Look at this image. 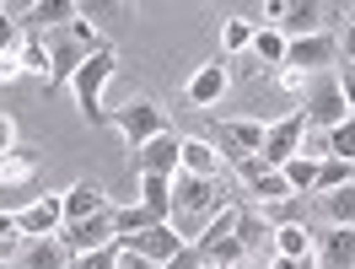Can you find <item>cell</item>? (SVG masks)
<instances>
[{
    "label": "cell",
    "mask_w": 355,
    "mask_h": 269,
    "mask_svg": "<svg viewBox=\"0 0 355 269\" xmlns=\"http://www.w3.org/2000/svg\"><path fill=\"white\" fill-rule=\"evenodd\" d=\"M226 205H232V189L221 178H194V173H178L173 178V232L183 243H200V232L210 216H221Z\"/></svg>",
    "instance_id": "6da1fadb"
},
{
    "label": "cell",
    "mask_w": 355,
    "mask_h": 269,
    "mask_svg": "<svg viewBox=\"0 0 355 269\" xmlns=\"http://www.w3.org/2000/svg\"><path fill=\"white\" fill-rule=\"evenodd\" d=\"M119 76V54L113 49H97L92 60H81V70L70 76V97H76V113L87 124H108V108H103V92Z\"/></svg>",
    "instance_id": "7a4b0ae2"
},
{
    "label": "cell",
    "mask_w": 355,
    "mask_h": 269,
    "mask_svg": "<svg viewBox=\"0 0 355 269\" xmlns=\"http://www.w3.org/2000/svg\"><path fill=\"white\" fill-rule=\"evenodd\" d=\"M108 124L124 134V146H135V151H140V146H151L156 134L173 130V124H167V113H162V103H151L146 92H135L130 103H119V108L108 113Z\"/></svg>",
    "instance_id": "3957f363"
},
{
    "label": "cell",
    "mask_w": 355,
    "mask_h": 269,
    "mask_svg": "<svg viewBox=\"0 0 355 269\" xmlns=\"http://www.w3.org/2000/svg\"><path fill=\"white\" fill-rule=\"evenodd\" d=\"M302 124L307 130H318V134H329L334 124H345L350 119V103H345V92H339V76H312V87H307V97H302Z\"/></svg>",
    "instance_id": "277c9868"
},
{
    "label": "cell",
    "mask_w": 355,
    "mask_h": 269,
    "mask_svg": "<svg viewBox=\"0 0 355 269\" xmlns=\"http://www.w3.org/2000/svg\"><path fill=\"white\" fill-rule=\"evenodd\" d=\"M216 151H221V162H248L264 151V119H221L216 124Z\"/></svg>",
    "instance_id": "5b68a950"
},
{
    "label": "cell",
    "mask_w": 355,
    "mask_h": 269,
    "mask_svg": "<svg viewBox=\"0 0 355 269\" xmlns=\"http://www.w3.org/2000/svg\"><path fill=\"white\" fill-rule=\"evenodd\" d=\"M334 22H345L339 6H323V0H286L280 33H286V38H318V33H329Z\"/></svg>",
    "instance_id": "8992f818"
},
{
    "label": "cell",
    "mask_w": 355,
    "mask_h": 269,
    "mask_svg": "<svg viewBox=\"0 0 355 269\" xmlns=\"http://www.w3.org/2000/svg\"><path fill=\"white\" fill-rule=\"evenodd\" d=\"M286 65L302 70V76H329V70L339 65L334 33H318V38H286Z\"/></svg>",
    "instance_id": "52a82bcc"
},
{
    "label": "cell",
    "mask_w": 355,
    "mask_h": 269,
    "mask_svg": "<svg viewBox=\"0 0 355 269\" xmlns=\"http://www.w3.org/2000/svg\"><path fill=\"white\" fill-rule=\"evenodd\" d=\"M60 243L81 259V253H97V248H119V226H113V210L103 216H87V221H65L60 226Z\"/></svg>",
    "instance_id": "ba28073f"
},
{
    "label": "cell",
    "mask_w": 355,
    "mask_h": 269,
    "mask_svg": "<svg viewBox=\"0 0 355 269\" xmlns=\"http://www.w3.org/2000/svg\"><path fill=\"white\" fill-rule=\"evenodd\" d=\"M226 92H232V65H226V54H221V60H205V65L189 76L183 103H189V108H216Z\"/></svg>",
    "instance_id": "9c48e42d"
},
{
    "label": "cell",
    "mask_w": 355,
    "mask_h": 269,
    "mask_svg": "<svg viewBox=\"0 0 355 269\" xmlns=\"http://www.w3.org/2000/svg\"><path fill=\"white\" fill-rule=\"evenodd\" d=\"M237 178L248 183V194H253L259 205H286V200H296V194H291V183H286V173H280V167H264V157L237 162Z\"/></svg>",
    "instance_id": "30bf717a"
},
{
    "label": "cell",
    "mask_w": 355,
    "mask_h": 269,
    "mask_svg": "<svg viewBox=\"0 0 355 269\" xmlns=\"http://www.w3.org/2000/svg\"><path fill=\"white\" fill-rule=\"evenodd\" d=\"M302 134H307V124H302V113H286V119H275V124H264V167H286L296 151H302Z\"/></svg>",
    "instance_id": "8fae6325"
},
{
    "label": "cell",
    "mask_w": 355,
    "mask_h": 269,
    "mask_svg": "<svg viewBox=\"0 0 355 269\" xmlns=\"http://www.w3.org/2000/svg\"><path fill=\"white\" fill-rule=\"evenodd\" d=\"M221 151L210 134H178V173H194V178H221Z\"/></svg>",
    "instance_id": "7c38bea8"
},
{
    "label": "cell",
    "mask_w": 355,
    "mask_h": 269,
    "mask_svg": "<svg viewBox=\"0 0 355 269\" xmlns=\"http://www.w3.org/2000/svg\"><path fill=\"white\" fill-rule=\"evenodd\" d=\"M44 38H49V92H54V87H70V76H76L81 60H92V54L70 38L65 27H60V33H44Z\"/></svg>",
    "instance_id": "4fadbf2b"
},
{
    "label": "cell",
    "mask_w": 355,
    "mask_h": 269,
    "mask_svg": "<svg viewBox=\"0 0 355 269\" xmlns=\"http://www.w3.org/2000/svg\"><path fill=\"white\" fill-rule=\"evenodd\" d=\"M135 178H178V130L156 134L151 146L135 151Z\"/></svg>",
    "instance_id": "5bb4252c"
},
{
    "label": "cell",
    "mask_w": 355,
    "mask_h": 269,
    "mask_svg": "<svg viewBox=\"0 0 355 269\" xmlns=\"http://www.w3.org/2000/svg\"><path fill=\"white\" fill-rule=\"evenodd\" d=\"M60 226H65V194H44V200H33L17 216L22 237H60Z\"/></svg>",
    "instance_id": "9a60e30c"
},
{
    "label": "cell",
    "mask_w": 355,
    "mask_h": 269,
    "mask_svg": "<svg viewBox=\"0 0 355 269\" xmlns=\"http://www.w3.org/2000/svg\"><path fill=\"white\" fill-rule=\"evenodd\" d=\"M11 264H17V269H70V264H76V253H70L60 237H22V248H17Z\"/></svg>",
    "instance_id": "2e32d148"
},
{
    "label": "cell",
    "mask_w": 355,
    "mask_h": 269,
    "mask_svg": "<svg viewBox=\"0 0 355 269\" xmlns=\"http://www.w3.org/2000/svg\"><path fill=\"white\" fill-rule=\"evenodd\" d=\"M103 210H113V205H108V189L97 178H81L65 189V221H87V216H103Z\"/></svg>",
    "instance_id": "e0dca14e"
},
{
    "label": "cell",
    "mask_w": 355,
    "mask_h": 269,
    "mask_svg": "<svg viewBox=\"0 0 355 269\" xmlns=\"http://www.w3.org/2000/svg\"><path fill=\"white\" fill-rule=\"evenodd\" d=\"M318 269H355V226H334L323 232V243L312 248Z\"/></svg>",
    "instance_id": "ac0fdd59"
},
{
    "label": "cell",
    "mask_w": 355,
    "mask_h": 269,
    "mask_svg": "<svg viewBox=\"0 0 355 269\" xmlns=\"http://www.w3.org/2000/svg\"><path fill=\"white\" fill-rule=\"evenodd\" d=\"M124 248H135L140 259H151V264L162 269V264H167V259H173V253H178V248H189V243L178 237L173 226H151V232H140V237H130V243H124Z\"/></svg>",
    "instance_id": "d6986e66"
},
{
    "label": "cell",
    "mask_w": 355,
    "mask_h": 269,
    "mask_svg": "<svg viewBox=\"0 0 355 269\" xmlns=\"http://www.w3.org/2000/svg\"><path fill=\"white\" fill-rule=\"evenodd\" d=\"M38 151L33 146H17V151H6L0 157V189H22V183H38Z\"/></svg>",
    "instance_id": "ffe728a7"
},
{
    "label": "cell",
    "mask_w": 355,
    "mask_h": 269,
    "mask_svg": "<svg viewBox=\"0 0 355 269\" xmlns=\"http://www.w3.org/2000/svg\"><path fill=\"white\" fill-rule=\"evenodd\" d=\"M81 17V6L76 0H38V6H27V22L38 27V33H60Z\"/></svg>",
    "instance_id": "44dd1931"
},
{
    "label": "cell",
    "mask_w": 355,
    "mask_h": 269,
    "mask_svg": "<svg viewBox=\"0 0 355 269\" xmlns=\"http://www.w3.org/2000/svg\"><path fill=\"white\" fill-rule=\"evenodd\" d=\"M237 243H243V253H275V226L259 216V210H243L237 216Z\"/></svg>",
    "instance_id": "7402d4cb"
},
{
    "label": "cell",
    "mask_w": 355,
    "mask_h": 269,
    "mask_svg": "<svg viewBox=\"0 0 355 269\" xmlns=\"http://www.w3.org/2000/svg\"><path fill=\"white\" fill-rule=\"evenodd\" d=\"M275 259H312V237L302 221H280L275 226Z\"/></svg>",
    "instance_id": "603a6c76"
},
{
    "label": "cell",
    "mask_w": 355,
    "mask_h": 269,
    "mask_svg": "<svg viewBox=\"0 0 355 269\" xmlns=\"http://www.w3.org/2000/svg\"><path fill=\"white\" fill-rule=\"evenodd\" d=\"M17 60H22V70L33 76V81H44V87H49V38H44V33H27L22 44H17Z\"/></svg>",
    "instance_id": "cb8c5ba5"
},
{
    "label": "cell",
    "mask_w": 355,
    "mask_h": 269,
    "mask_svg": "<svg viewBox=\"0 0 355 269\" xmlns=\"http://www.w3.org/2000/svg\"><path fill=\"white\" fill-rule=\"evenodd\" d=\"M140 205L156 221H173V178H140Z\"/></svg>",
    "instance_id": "d4e9b609"
},
{
    "label": "cell",
    "mask_w": 355,
    "mask_h": 269,
    "mask_svg": "<svg viewBox=\"0 0 355 269\" xmlns=\"http://www.w3.org/2000/svg\"><path fill=\"white\" fill-rule=\"evenodd\" d=\"M248 54H253L259 65H275V70H280V65H286V33H280V27H259Z\"/></svg>",
    "instance_id": "484cf974"
},
{
    "label": "cell",
    "mask_w": 355,
    "mask_h": 269,
    "mask_svg": "<svg viewBox=\"0 0 355 269\" xmlns=\"http://www.w3.org/2000/svg\"><path fill=\"white\" fill-rule=\"evenodd\" d=\"M113 226H119V243H130V237L151 232V226H167V221H156L146 205H124V210H113Z\"/></svg>",
    "instance_id": "4316f807"
},
{
    "label": "cell",
    "mask_w": 355,
    "mask_h": 269,
    "mask_svg": "<svg viewBox=\"0 0 355 269\" xmlns=\"http://www.w3.org/2000/svg\"><path fill=\"white\" fill-rule=\"evenodd\" d=\"M323 216H329V226H355V183L323 194Z\"/></svg>",
    "instance_id": "83f0119b"
},
{
    "label": "cell",
    "mask_w": 355,
    "mask_h": 269,
    "mask_svg": "<svg viewBox=\"0 0 355 269\" xmlns=\"http://www.w3.org/2000/svg\"><path fill=\"white\" fill-rule=\"evenodd\" d=\"M355 183V162H318V194H334V189H345Z\"/></svg>",
    "instance_id": "f1b7e54d"
},
{
    "label": "cell",
    "mask_w": 355,
    "mask_h": 269,
    "mask_svg": "<svg viewBox=\"0 0 355 269\" xmlns=\"http://www.w3.org/2000/svg\"><path fill=\"white\" fill-rule=\"evenodd\" d=\"M253 33H259V27H248L243 17H226V27H221V49H226V54H237V60H243L248 49H253Z\"/></svg>",
    "instance_id": "f546056e"
},
{
    "label": "cell",
    "mask_w": 355,
    "mask_h": 269,
    "mask_svg": "<svg viewBox=\"0 0 355 269\" xmlns=\"http://www.w3.org/2000/svg\"><path fill=\"white\" fill-rule=\"evenodd\" d=\"M280 173H286L291 194H307V189H318V162H307V157H291Z\"/></svg>",
    "instance_id": "4dcf8cb0"
},
{
    "label": "cell",
    "mask_w": 355,
    "mask_h": 269,
    "mask_svg": "<svg viewBox=\"0 0 355 269\" xmlns=\"http://www.w3.org/2000/svg\"><path fill=\"white\" fill-rule=\"evenodd\" d=\"M329 157L334 162H355V119H345V124L329 130Z\"/></svg>",
    "instance_id": "1f68e13d"
},
{
    "label": "cell",
    "mask_w": 355,
    "mask_h": 269,
    "mask_svg": "<svg viewBox=\"0 0 355 269\" xmlns=\"http://www.w3.org/2000/svg\"><path fill=\"white\" fill-rule=\"evenodd\" d=\"M275 87L286 92V97H296V103H302V97H307V87H312V76H302V70L280 65V70H275Z\"/></svg>",
    "instance_id": "d6a6232c"
},
{
    "label": "cell",
    "mask_w": 355,
    "mask_h": 269,
    "mask_svg": "<svg viewBox=\"0 0 355 269\" xmlns=\"http://www.w3.org/2000/svg\"><path fill=\"white\" fill-rule=\"evenodd\" d=\"M17 248H22V232H17V216H6V210H0V259H17Z\"/></svg>",
    "instance_id": "836d02e7"
},
{
    "label": "cell",
    "mask_w": 355,
    "mask_h": 269,
    "mask_svg": "<svg viewBox=\"0 0 355 269\" xmlns=\"http://www.w3.org/2000/svg\"><path fill=\"white\" fill-rule=\"evenodd\" d=\"M17 44H22V22L0 11V60H6V54H17Z\"/></svg>",
    "instance_id": "e575fe53"
},
{
    "label": "cell",
    "mask_w": 355,
    "mask_h": 269,
    "mask_svg": "<svg viewBox=\"0 0 355 269\" xmlns=\"http://www.w3.org/2000/svg\"><path fill=\"white\" fill-rule=\"evenodd\" d=\"M70 269H119V248H97V253H81Z\"/></svg>",
    "instance_id": "d590c367"
},
{
    "label": "cell",
    "mask_w": 355,
    "mask_h": 269,
    "mask_svg": "<svg viewBox=\"0 0 355 269\" xmlns=\"http://www.w3.org/2000/svg\"><path fill=\"white\" fill-rule=\"evenodd\" d=\"M334 76H339V92H345V103H350V119H355V60H339V65H334Z\"/></svg>",
    "instance_id": "8d00e7d4"
},
{
    "label": "cell",
    "mask_w": 355,
    "mask_h": 269,
    "mask_svg": "<svg viewBox=\"0 0 355 269\" xmlns=\"http://www.w3.org/2000/svg\"><path fill=\"white\" fill-rule=\"evenodd\" d=\"M162 269H205V259H200V248L189 243V248H178V253H173V259H167Z\"/></svg>",
    "instance_id": "74e56055"
},
{
    "label": "cell",
    "mask_w": 355,
    "mask_h": 269,
    "mask_svg": "<svg viewBox=\"0 0 355 269\" xmlns=\"http://www.w3.org/2000/svg\"><path fill=\"white\" fill-rule=\"evenodd\" d=\"M334 44H339V60H355V11L339 22V38H334Z\"/></svg>",
    "instance_id": "f35d334b"
},
{
    "label": "cell",
    "mask_w": 355,
    "mask_h": 269,
    "mask_svg": "<svg viewBox=\"0 0 355 269\" xmlns=\"http://www.w3.org/2000/svg\"><path fill=\"white\" fill-rule=\"evenodd\" d=\"M22 76H27V70H22V60H17V54H6V60H0V87H17Z\"/></svg>",
    "instance_id": "ab89813d"
},
{
    "label": "cell",
    "mask_w": 355,
    "mask_h": 269,
    "mask_svg": "<svg viewBox=\"0 0 355 269\" xmlns=\"http://www.w3.org/2000/svg\"><path fill=\"white\" fill-rule=\"evenodd\" d=\"M6 151H17V119L11 113H0V157Z\"/></svg>",
    "instance_id": "60d3db41"
},
{
    "label": "cell",
    "mask_w": 355,
    "mask_h": 269,
    "mask_svg": "<svg viewBox=\"0 0 355 269\" xmlns=\"http://www.w3.org/2000/svg\"><path fill=\"white\" fill-rule=\"evenodd\" d=\"M119 269H156V264H151V259H140L135 248H124V243H119Z\"/></svg>",
    "instance_id": "b9f144b4"
},
{
    "label": "cell",
    "mask_w": 355,
    "mask_h": 269,
    "mask_svg": "<svg viewBox=\"0 0 355 269\" xmlns=\"http://www.w3.org/2000/svg\"><path fill=\"white\" fill-rule=\"evenodd\" d=\"M269 269H318V259H269Z\"/></svg>",
    "instance_id": "7bdbcfd3"
},
{
    "label": "cell",
    "mask_w": 355,
    "mask_h": 269,
    "mask_svg": "<svg viewBox=\"0 0 355 269\" xmlns=\"http://www.w3.org/2000/svg\"><path fill=\"white\" fill-rule=\"evenodd\" d=\"M0 269H17V264H11V259H0Z\"/></svg>",
    "instance_id": "ee69618b"
}]
</instances>
